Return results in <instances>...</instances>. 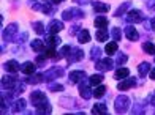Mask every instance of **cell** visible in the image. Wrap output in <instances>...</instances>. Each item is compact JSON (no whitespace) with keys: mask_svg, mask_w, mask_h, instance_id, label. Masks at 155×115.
Returning a JSON list of instances; mask_svg holds the SVG:
<instances>
[{"mask_svg":"<svg viewBox=\"0 0 155 115\" xmlns=\"http://www.w3.org/2000/svg\"><path fill=\"white\" fill-rule=\"evenodd\" d=\"M130 109V99L125 95H119L116 98V112L117 113H124Z\"/></svg>","mask_w":155,"mask_h":115,"instance_id":"1","label":"cell"},{"mask_svg":"<svg viewBox=\"0 0 155 115\" xmlns=\"http://www.w3.org/2000/svg\"><path fill=\"white\" fill-rule=\"evenodd\" d=\"M62 18H63V21L81 19V18H84V11L79 10V8H70V10H65L62 13Z\"/></svg>","mask_w":155,"mask_h":115,"instance_id":"2","label":"cell"},{"mask_svg":"<svg viewBox=\"0 0 155 115\" xmlns=\"http://www.w3.org/2000/svg\"><path fill=\"white\" fill-rule=\"evenodd\" d=\"M16 35H18V24H10L3 30L2 38H3V41H11V40H15Z\"/></svg>","mask_w":155,"mask_h":115,"instance_id":"3","label":"cell"},{"mask_svg":"<svg viewBox=\"0 0 155 115\" xmlns=\"http://www.w3.org/2000/svg\"><path fill=\"white\" fill-rule=\"evenodd\" d=\"M19 82V79L15 77V76H3L2 77V88L5 90H13L18 85Z\"/></svg>","mask_w":155,"mask_h":115,"instance_id":"4","label":"cell"},{"mask_svg":"<svg viewBox=\"0 0 155 115\" xmlns=\"http://www.w3.org/2000/svg\"><path fill=\"white\" fill-rule=\"evenodd\" d=\"M127 21L131 22V24L143 22V21H144V14H143V11H139V10H131V11H128V14H127Z\"/></svg>","mask_w":155,"mask_h":115,"instance_id":"5","label":"cell"},{"mask_svg":"<svg viewBox=\"0 0 155 115\" xmlns=\"http://www.w3.org/2000/svg\"><path fill=\"white\" fill-rule=\"evenodd\" d=\"M45 101H46V96H45L43 91H33L32 95H30V103L35 107H38L40 104H43Z\"/></svg>","mask_w":155,"mask_h":115,"instance_id":"6","label":"cell"},{"mask_svg":"<svg viewBox=\"0 0 155 115\" xmlns=\"http://www.w3.org/2000/svg\"><path fill=\"white\" fill-rule=\"evenodd\" d=\"M112 65H114V62H112L109 57H106V59H101V60H98L97 62V69L98 71H109L112 68Z\"/></svg>","mask_w":155,"mask_h":115,"instance_id":"7","label":"cell"},{"mask_svg":"<svg viewBox=\"0 0 155 115\" xmlns=\"http://www.w3.org/2000/svg\"><path fill=\"white\" fill-rule=\"evenodd\" d=\"M60 30H63V22H62V21L52 19L51 22H49V25H48V32L51 35H55V33H59Z\"/></svg>","mask_w":155,"mask_h":115,"instance_id":"8","label":"cell"},{"mask_svg":"<svg viewBox=\"0 0 155 115\" xmlns=\"http://www.w3.org/2000/svg\"><path fill=\"white\" fill-rule=\"evenodd\" d=\"M89 82H84V81H81V84H79V93H81V96L84 98V99H90L92 98V90L89 88Z\"/></svg>","mask_w":155,"mask_h":115,"instance_id":"9","label":"cell"},{"mask_svg":"<svg viewBox=\"0 0 155 115\" xmlns=\"http://www.w3.org/2000/svg\"><path fill=\"white\" fill-rule=\"evenodd\" d=\"M125 37L128 38L130 41H138L139 40V33L136 32V28L133 25H127L125 27Z\"/></svg>","mask_w":155,"mask_h":115,"instance_id":"10","label":"cell"},{"mask_svg":"<svg viewBox=\"0 0 155 115\" xmlns=\"http://www.w3.org/2000/svg\"><path fill=\"white\" fill-rule=\"evenodd\" d=\"M3 68L8 73H18V69H21V65L16 60H8L6 63H3Z\"/></svg>","mask_w":155,"mask_h":115,"instance_id":"11","label":"cell"},{"mask_svg":"<svg viewBox=\"0 0 155 115\" xmlns=\"http://www.w3.org/2000/svg\"><path fill=\"white\" fill-rule=\"evenodd\" d=\"M63 76V69L62 68H52V69H49L45 73V79H49V81H52V79L55 77H60Z\"/></svg>","mask_w":155,"mask_h":115,"instance_id":"12","label":"cell"},{"mask_svg":"<svg viewBox=\"0 0 155 115\" xmlns=\"http://www.w3.org/2000/svg\"><path fill=\"white\" fill-rule=\"evenodd\" d=\"M84 57V52L81 51V49H71V55H68V63H73V62H79L82 60Z\"/></svg>","mask_w":155,"mask_h":115,"instance_id":"13","label":"cell"},{"mask_svg":"<svg viewBox=\"0 0 155 115\" xmlns=\"http://www.w3.org/2000/svg\"><path fill=\"white\" fill-rule=\"evenodd\" d=\"M135 85H136V79H135V77H131V79H127V81L119 82L117 88L124 91V90H128V88H131V87H135Z\"/></svg>","mask_w":155,"mask_h":115,"instance_id":"14","label":"cell"},{"mask_svg":"<svg viewBox=\"0 0 155 115\" xmlns=\"http://www.w3.org/2000/svg\"><path fill=\"white\" fill-rule=\"evenodd\" d=\"M84 77H86V71H73V73H70V76H68L71 84H76V82L82 81Z\"/></svg>","mask_w":155,"mask_h":115,"instance_id":"15","label":"cell"},{"mask_svg":"<svg viewBox=\"0 0 155 115\" xmlns=\"http://www.w3.org/2000/svg\"><path fill=\"white\" fill-rule=\"evenodd\" d=\"M21 71H22L24 74L30 76V74H33V73H35V65H33L32 62H25V63L21 65Z\"/></svg>","mask_w":155,"mask_h":115,"instance_id":"16","label":"cell"},{"mask_svg":"<svg viewBox=\"0 0 155 115\" xmlns=\"http://www.w3.org/2000/svg\"><path fill=\"white\" fill-rule=\"evenodd\" d=\"M149 69H150V63H149V62H143V63L138 66V73H139L141 77H146L147 73H149Z\"/></svg>","mask_w":155,"mask_h":115,"instance_id":"17","label":"cell"},{"mask_svg":"<svg viewBox=\"0 0 155 115\" xmlns=\"http://www.w3.org/2000/svg\"><path fill=\"white\" fill-rule=\"evenodd\" d=\"M43 79H45V74H30L29 77L25 79V82L35 85V84H40L41 81H43Z\"/></svg>","mask_w":155,"mask_h":115,"instance_id":"18","label":"cell"},{"mask_svg":"<svg viewBox=\"0 0 155 115\" xmlns=\"http://www.w3.org/2000/svg\"><path fill=\"white\" fill-rule=\"evenodd\" d=\"M94 11H97V13H108L109 11V5L101 3V2H94Z\"/></svg>","mask_w":155,"mask_h":115,"instance_id":"19","label":"cell"},{"mask_svg":"<svg viewBox=\"0 0 155 115\" xmlns=\"http://www.w3.org/2000/svg\"><path fill=\"white\" fill-rule=\"evenodd\" d=\"M51 112H52V107L46 101H45V104H40L37 107V113H51Z\"/></svg>","mask_w":155,"mask_h":115,"instance_id":"20","label":"cell"},{"mask_svg":"<svg viewBox=\"0 0 155 115\" xmlns=\"http://www.w3.org/2000/svg\"><path fill=\"white\" fill-rule=\"evenodd\" d=\"M92 113H108V107L106 104H101V103H98L92 107Z\"/></svg>","mask_w":155,"mask_h":115,"instance_id":"21","label":"cell"},{"mask_svg":"<svg viewBox=\"0 0 155 115\" xmlns=\"http://www.w3.org/2000/svg\"><path fill=\"white\" fill-rule=\"evenodd\" d=\"M108 37H109V35H108V32H106V28H100V30L95 33V38H97L98 41H101V43L106 41Z\"/></svg>","mask_w":155,"mask_h":115,"instance_id":"22","label":"cell"},{"mask_svg":"<svg viewBox=\"0 0 155 115\" xmlns=\"http://www.w3.org/2000/svg\"><path fill=\"white\" fill-rule=\"evenodd\" d=\"M130 74V69L128 68H119L117 71H116V74H114V77L116 79H119V81H120V79H124V77H127Z\"/></svg>","mask_w":155,"mask_h":115,"instance_id":"23","label":"cell"},{"mask_svg":"<svg viewBox=\"0 0 155 115\" xmlns=\"http://www.w3.org/2000/svg\"><path fill=\"white\" fill-rule=\"evenodd\" d=\"M130 6H131V3H130V2H125L124 5H120V8H119V10L114 13V16H116V18H120V16H124V14H125V11L128 10Z\"/></svg>","mask_w":155,"mask_h":115,"instance_id":"24","label":"cell"},{"mask_svg":"<svg viewBox=\"0 0 155 115\" xmlns=\"http://www.w3.org/2000/svg\"><path fill=\"white\" fill-rule=\"evenodd\" d=\"M25 99H18L15 103V107H13V112H22L25 109Z\"/></svg>","mask_w":155,"mask_h":115,"instance_id":"25","label":"cell"},{"mask_svg":"<svg viewBox=\"0 0 155 115\" xmlns=\"http://www.w3.org/2000/svg\"><path fill=\"white\" fill-rule=\"evenodd\" d=\"M78 40H79V43H89V41H90V33H89V30H81L79 35H78Z\"/></svg>","mask_w":155,"mask_h":115,"instance_id":"26","label":"cell"},{"mask_svg":"<svg viewBox=\"0 0 155 115\" xmlns=\"http://www.w3.org/2000/svg\"><path fill=\"white\" fill-rule=\"evenodd\" d=\"M43 41H40V40H33L32 43H30V47L33 49L35 52H40V51H43Z\"/></svg>","mask_w":155,"mask_h":115,"instance_id":"27","label":"cell"},{"mask_svg":"<svg viewBox=\"0 0 155 115\" xmlns=\"http://www.w3.org/2000/svg\"><path fill=\"white\" fill-rule=\"evenodd\" d=\"M106 25H108V19H106V18L98 16V18L95 19V27H98V28H106Z\"/></svg>","mask_w":155,"mask_h":115,"instance_id":"28","label":"cell"},{"mask_svg":"<svg viewBox=\"0 0 155 115\" xmlns=\"http://www.w3.org/2000/svg\"><path fill=\"white\" fill-rule=\"evenodd\" d=\"M101 81H103V76H101V74H95V76H90L89 84H90V85H100Z\"/></svg>","mask_w":155,"mask_h":115,"instance_id":"29","label":"cell"},{"mask_svg":"<svg viewBox=\"0 0 155 115\" xmlns=\"http://www.w3.org/2000/svg\"><path fill=\"white\" fill-rule=\"evenodd\" d=\"M143 49L147 54H150V55L155 54V44L153 43H143Z\"/></svg>","mask_w":155,"mask_h":115,"instance_id":"30","label":"cell"},{"mask_svg":"<svg viewBox=\"0 0 155 115\" xmlns=\"http://www.w3.org/2000/svg\"><path fill=\"white\" fill-rule=\"evenodd\" d=\"M104 93H106V87H104V85H98V87L94 90V96L95 98H101Z\"/></svg>","mask_w":155,"mask_h":115,"instance_id":"31","label":"cell"},{"mask_svg":"<svg viewBox=\"0 0 155 115\" xmlns=\"http://www.w3.org/2000/svg\"><path fill=\"white\" fill-rule=\"evenodd\" d=\"M59 44H60V38L55 37V35H52V37L48 40V46H51V47H57Z\"/></svg>","mask_w":155,"mask_h":115,"instance_id":"32","label":"cell"},{"mask_svg":"<svg viewBox=\"0 0 155 115\" xmlns=\"http://www.w3.org/2000/svg\"><path fill=\"white\" fill-rule=\"evenodd\" d=\"M32 27H33V30L37 32L38 35H43V33H45V25H43V22H33Z\"/></svg>","mask_w":155,"mask_h":115,"instance_id":"33","label":"cell"},{"mask_svg":"<svg viewBox=\"0 0 155 115\" xmlns=\"http://www.w3.org/2000/svg\"><path fill=\"white\" fill-rule=\"evenodd\" d=\"M116 51H117V43L116 41L114 43H108V44H106V54L108 55H112Z\"/></svg>","mask_w":155,"mask_h":115,"instance_id":"34","label":"cell"},{"mask_svg":"<svg viewBox=\"0 0 155 115\" xmlns=\"http://www.w3.org/2000/svg\"><path fill=\"white\" fill-rule=\"evenodd\" d=\"M90 54H92V60L98 62V60H100V54H101V49L95 46V47H92V51H90Z\"/></svg>","mask_w":155,"mask_h":115,"instance_id":"35","label":"cell"},{"mask_svg":"<svg viewBox=\"0 0 155 115\" xmlns=\"http://www.w3.org/2000/svg\"><path fill=\"white\" fill-rule=\"evenodd\" d=\"M111 35H112V38H114V41H120V38H122V32H120V28H119V27L112 28Z\"/></svg>","mask_w":155,"mask_h":115,"instance_id":"36","label":"cell"},{"mask_svg":"<svg viewBox=\"0 0 155 115\" xmlns=\"http://www.w3.org/2000/svg\"><path fill=\"white\" fill-rule=\"evenodd\" d=\"M48 87H49V90H51V91H63V85H60L57 82H51Z\"/></svg>","mask_w":155,"mask_h":115,"instance_id":"37","label":"cell"},{"mask_svg":"<svg viewBox=\"0 0 155 115\" xmlns=\"http://www.w3.org/2000/svg\"><path fill=\"white\" fill-rule=\"evenodd\" d=\"M127 60H128V55H127V54H119L117 59H116V63L117 65H124Z\"/></svg>","mask_w":155,"mask_h":115,"instance_id":"38","label":"cell"},{"mask_svg":"<svg viewBox=\"0 0 155 115\" xmlns=\"http://www.w3.org/2000/svg\"><path fill=\"white\" fill-rule=\"evenodd\" d=\"M59 54H60V57H68L70 54H71V47H70V46H63Z\"/></svg>","mask_w":155,"mask_h":115,"instance_id":"39","label":"cell"},{"mask_svg":"<svg viewBox=\"0 0 155 115\" xmlns=\"http://www.w3.org/2000/svg\"><path fill=\"white\" fill-rule=\"evenodd\" d=\"M45 63H46V57H43V55H38V57H37V65H40V66H43Z\"/></svg>","mask_w":155,"mask_h":115,"instance_id":"40","label":"cell"},{"mask_svg":"<svg viewBox=\"0 0 155 115\" xmlns=\"http://www.w3.org/2000/svg\"><path fill=\"white\" fill-rule=\"evenodd\" d=\"M78 30H81L79 25H73V27H71V30H70V35H76V32H78Z\"/></svg>","mask_w":155,"mask_h":115,"instance_id":"41","label":"cell"},{"mask_svg":"<svg viewBox=\"0 0 155 115\" xmlns=\"http://www.w3.org/2000/svg\"><path fill=\"white\" fill-rule=\"evenodd\" d=\"M74 3H81V5H87V3H90V0H74Z\"/></svg>","mask_w":155,"mask_h":115,"instance_id":"42","label":"cell"},{"mask_svg":"<svg viewBox=\"0 0 155 115\" xmlns=\"http://www.w3.org/2000/svg\"><path fill=\"white\" fill-rule=\"evenodd\" d=\"M149 10H150V11H155V3H153V2L149 3Z\"/></svg>","mask_w":155,"mask_h":115,"instance_id":"43","label":"cell"},{"mask_svg":"<svg viewBox=\"0 0 155 115\" xmlns=\"http://www.w3.org/2000/svg\"><path fill=\"white\" fill-rule=\"evenodd\" d=\"M150 79H152V81H155V68L150 71Z\"/></svg>","mask_w":155,"mask_h":115,"instance_id":"44","label":"cell"},{"mask_svg":"<svg viewBox=\"0 0 155 115\" xmlns=\"http://www.w3.org/2000/svg\"><path fill=\"white\" fill-rule=\"evenodd\" d=\"M150 24H152V28H153V30H155V18L152 19V22H150Z\"/></svg>","mask_w":155,"mask_h":115,"instance_id":"45","label":"cell"},{"mask_svg":"<svg viewBox=\"0 0 155 115\" xmlns=\"http://www.w3.org/2000/svg\"><path fill=\"white\" fill-rule=\"evenodd\" d=\"M60 2H63V0H52V3H55V5H57V3H60Z\"/></svg>","mask_w":155,"mask_h":115,"instance_id":"46","label":"cell"}]
</instances>
